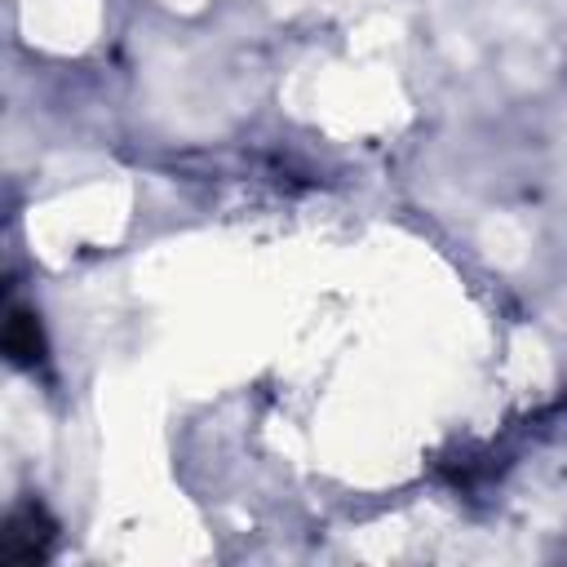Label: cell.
Segmentation results:
<instances>
[{
	"label": "cell",
	"instance_id": "obj_1",
	"mask_svg": "<svg viewBox=\"0 0 567 567\" xmlns=\"http://www.w3.org/2000/svg\"><path fill=\"white\" fill-rule=\"evenodd\" d=\"M53 536H58V527H53L49 509H44L40 501H27V505H18V509L9 514V523H4L0 558H4V563H40V558L49 554Z\"/></svg>",
	"mask_w": 567,
	"mask_h": 567
},
{
	"label": "cell",
	"instance_id": "obj_2",
	"mask_svg": "<svg viewBox=\"0 0 567 567\" xmlns=\"http://www.w3.org/2000/svg\"><path fill=\"white\" fill-rule=\"evenodd\" d=\"M4 354L13 368H35L44 363V328L31 310H13L4 323Z\"/></svg>",
	"mask_w": 567,
	"mask_h": 567
}]
</instances>
